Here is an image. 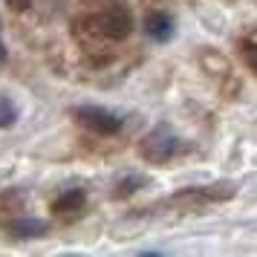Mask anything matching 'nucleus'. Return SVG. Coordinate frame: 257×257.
I'll return each instance as SVG.
<instances>
[{"instance_id": "nucleus-1", "label": "nucleus", "mask_w": 257, "mask_h": 257, "mask_svg": "<svg viewBox=\"0 0 257 257\" xmlns=\"http://www.w3.org/2000/svg\"><path fill=\"white\" fill-rule=\"evenodd\" d=\"M185 151H188V145L179 139L168 124H156V127H153L151 133L139 142L142 159H145V162H151V165H165V162L176 159L179 153H185Z\"/></svg>"}, {"instance_id": "nucleus-2", "label": "nucleus", "mask_w": 257, "mask_h": 257, "mask_svg": "<svg viewBox=\"0 0 257 257\" xmlns=\"http://www.w3.org/2000/svg\"><path fill=\"white\" fill-rule=\"evenodd\" d=\"M75 121L81 124V127L93 130V133H98V136H113V133H118L121 130V116H116V113H110V110H104V107H75Z\"/></svg>"}, {"instance_id": "nucleus-3", "label": "nucleus", "mask_w": 257, "mask_h": 257, "mask_svg": "<svg viewBox=\"0 0 257 257\" xmlns=\"http://www.w3.org/2000/svg\"><path fill=\"white\" fill-rule=\"evenodd\" d=\"M237 194L234 182H214V185H199L185 188L182 194H176L174 202H188V205H205V202H225Z\"/></svg>"}, {"instance_id": "nucleus-4", "label": "nucleus", "mask_w": 257, "mask_h": 257, "mask_svg": "<svg viewBox=\"0 0 257 257\" xmlns=\"http://www.w3.org/2000/svg\"><path fill=\"white\" fill-rule=\"evenodd\" d=\"M90 24L95 26L98 35L110 38V41H124L133 32V18H130L127 9H110L104 15H95Z\"/></svg>"}, {"instance_id": "nucleus-5", "label": "nucleus", "mask_w": 257, "mask_h": 257, "mask_svg": "<svg viewBox=\"0 0 257 257\" xmlns=\"http://www.w3.org/2000/svg\"><path fill=\"white\" fill-rule=\"evenodd\" d=\"M145 32L156 41V44H168L174 38V18L165 12H151L145 18Z\"/></svg>"}, {"instance_id": "nucleus-6", "label": "nucleus", "mask_w": 257, "mask_h": 257, "mask_svg": "<svg viewBox=\"0 0 257 257\" xmlns=\"http://www.w3.org/2000/svg\"><path fill=\"white\" fill-rule=\"evenodd\" d=\"M6 231L12 234L15 240H32V237H41V234H47V222L32 220V217H24V220L6 222Z\"/></svg>"}, {"instance_id": "nucleus-7", "label": "nucleus", "mask_w": 257, "mask_h": 257, "mask_svg": "<svg viewBox=\"0 0 257 257\" xmlns=\"http://www.w3.org/2000/svg\"><path fill=\"white\" fill-rule=\"evenodd\" d=\"M84 202H87V194H84L81 188H72V191H64V194L52 202V211H55V214H75V211L84 208Z\"/></svg>"}, {"instance_id": "nucleus-8", "label": "nucleus", "mask_w": 257, "mask_h": 257, "mask_svg": "<svg viewBox=\"0 0 257 257\" xmlns=\"http://www.w3.org/2000/svg\"><path fill=\"white\" fill-rule=\"evenodd\" d=\"M18 121V107L12 104V98L0 95V127H12Z\"/></svg>"}, {"instance_id": "nucleus-9", "label": "nucleus", "mask_w": 257, "mask_h": 257, "mask_svg": "<svg viewBox=\"0 0 257 257\" xmlns=\"http://www.w3.org/2000/svg\"><path fill=\"white\" fill-rule=\"evenodd\" d=\"M240 52H243V61L245 67L257 75V41H251V38H245L243 44H240Z\"/></svg>"}, {"instance_id": "nucleus-10", "label": "nucleus", "mask_w": 257, "mask_h": 257, "mask_svg": "<svg viewBox=\"0 0 257 257\" xmlns=\"http://www.w3.org/2000/svg\"><path fill=\"white\" fill-rule=\"evenodd\" d=\"M145 185V176H127V179H121L116 185V194L118 197H127V194H133L136 188H142Z\"/></svg>"}, {"instance_id": "nucleus-11", "label": "nucleus", "mask_w": 257, "mask_h": 257, "mask_svg": "<svg viewBox=\"0 0 257 257\" xmlns=\"http://www.w3.org/2000/svg\"><path fill=\"white\" fill-rule=\"evenodd\" d=\"M6 3L12 6L15 12H24V9H29V3H32V0H6Z\"/></svg>"}, {"instance_id": "nucleus-12", "label": "nucleus", "mask_w": 257, "mask_h": 257, "mask_svg": "<svg viewBox=\"0 0 257 257\" xmlns=\"http://www.w3.org/2000/svg\"><path fill=\"white\" fill-rule=\"evenodd\" d=\"M3 58H6V49H3V44H0V64H3Z\"/></svg>"}]
</instances>
